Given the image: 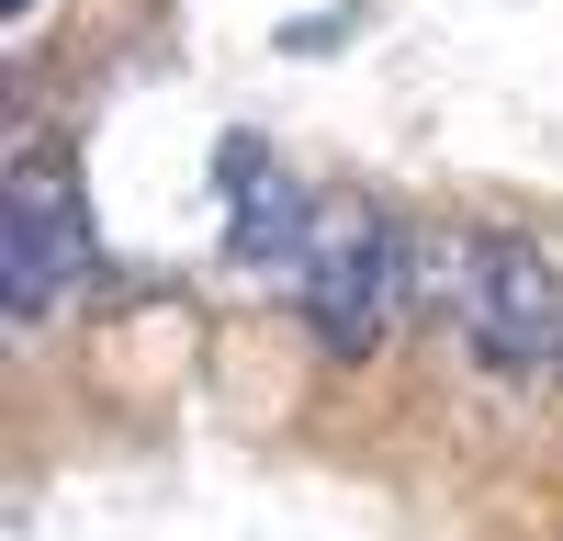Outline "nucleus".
Segmentation results:
<instances>
[{
	"mask_svg": "<svg viewBox=\"0 0 563 541\" xmlns=\"http://www.w3.org/2000/svg\"><path fill=\"white\" fill-rule=\"evenodd\" d=\"M406 225L361 192H316V225H305V260H294V294H305V328L327 361H372L395 328V294H406Z\"/></svg>",
	"mask_w": 563,
	"mask_h": 541,
	"instance_id": "obj_1",
	"label": "nucleus"
},
{
	"mask_svg": "<svg viewBox=\"0 0 563 541\" xmlns=\"http://www.w3.org/2000/svg\"><path fill=\"white\" fill-rule=\"evenodd\" d=\"M79 270H90L79 169H68L57 135H23L12 180H0V305H12V316H57Z\"/></svg>",
	"mask_w": 563,
	"mask_h": 541,
	"instance_id": "obj_2",
	"label": "nucleus"
},
{
	"mask_svg": "<svg viewBox=\"0 0 563 541\" xmlns=\"http://www.w3.org/2000/svg\"><path fill=\"white\" fill-rule=\"evenodd\" d=\"M474 350L496 373H552L563 361V260L530 225H485V294H474Z\"/></svg>",
	"mask_w": 563,
	"mask_h": 541,
	"instance_id": "obj_3",
	"label": "nucleus"
},
{
	"mask_svg": "<svg viewBox=\"0 0 563 541\" xmlns=\"http://www.w3.org/2000/svg\"><path fill=\"white\" fill-rule=\"evenodd\" d=\"M214 169H225L214 192L238 203V225H225V260H238V270H271V283H282V270L305 260L316 192H305V180H282V169H271V147H260V135H225V147H214Z\"/></svg>",
	"mask_w": 563,
	"mask_h": 541,
	"instance_id": "obj_4",
	"label": "nucleus"
},
{
	"mask_svg": "<svg viewBox=\"0 0 563 541\" xmlns=\"http://www.w3.org/2000/svg\"><path fill=\"white\" fill-rule=\"evenodd\" d=\"M0 12H12V23H23V12H45V0H0Z\"/></svg>",
	"mask_w": 563,
	"mask_h": 541,
	"instance_id": "obj_5",
	"label": "nucleus"
}]
</instances>
